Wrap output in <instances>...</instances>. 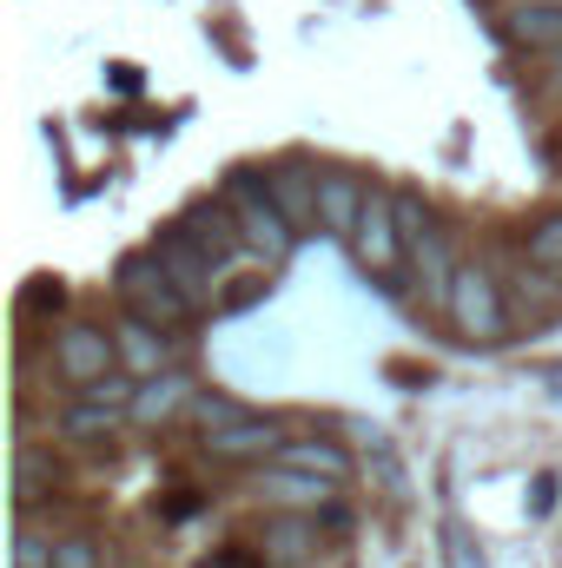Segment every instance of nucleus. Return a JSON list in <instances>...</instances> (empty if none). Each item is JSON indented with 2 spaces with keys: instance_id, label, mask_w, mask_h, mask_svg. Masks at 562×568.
Returning a JSON list of instances; mask_svg holds the SVG:
<instances>
[{
  "instance_id": "nucleus-5",
  "label": "nucleus",
  "mask_w": 562,
  "mask_h": 568,
  "mask_svg": "<svg viewBox=\"0 0 562 568\" xmlns=\"http://www.w3.org/2000/svg\"><path fill=\"white\" fill-rule=\"evenodd\" d=\"M53 371H60V384H73V390L113 377V371H120L113 331H100V324H67V331H53Z\"/></svg>"
},
{
  "instance_id": "nucleus-7",
  "label": "nucleus",
  "mask_w": 562,
  "mask_h": 568,
  "mask_svg": "<svg viewBox=\"0 0 562 568\" xmlns=\"http://www.w3.org/2000/svg\"><path fill=\"white\" fill-rule=\"evenodd\" d=\"M179 232L219 265V272H232V258L245 252V232H239V219H232V205L225 199H192L185 205V219H179Z\"/></svg>"
},
{
  "instance_id": "nucleus-4",
  "label": "nucleus",
  "mask_w": 562,
  "mask_h": 568,
  "mask_svg": "<svg viewBox=\"0 0 562 568\" xmlns=\"http://www.w3.org/2000/svg\"><path fill=\"white\" fill-rule=\"evenodd\" d=\"M351 252L371 278H398L411 265V245L398 232V192H364V212H358V232H351Z\"/></svg>"
},
{
  "instance_id": "nucleus-18",
  "label": "nucleus",
  "mask_w": 562,
  "mask_h": 568,
  "mask_svg": "<svg viewBox=\"0 0 562 568\" xmlns=\"http://www.w3.org/2000/svg\"><path fill=\"white\" fill-rule=\"evenodd\" d=\"M120 417H127V410H113V404H100V397H73L67 417H60V436H67V443H113Z\"/></svg>"
},
{
  "instance_id": "nucleus-10",
  "label": "nucleus",
  "mask_w": 562,
  "mask_h": 568,
  "mask_svg": "<svg viewBox=\"0 0 562 568\" xmlns=\"http://www.w3.org/2000/svg\"><path fill=\"white\" fill-rule=\"evenodd\" d=\"M456 272H463V258L450 252V239H443V232H430V239L411 245V278H418V297L430 304V311H450Z\"/></svg>"
},
{
  "instance_id": "nucleus-17",
  "label": "nucleus",
  "mask_w": 562,
  "mask_h": 568,
  "mask_svg": "<svg viewBox=\"0 0 562 568\" xmlns=\"http://www.w3.org/2000/svg\"><path fill=\"white\" fill-rule=\"evenodd\" d=\"M272 463H284V469H304V476H324V483H351V456H344L338 443H318V436L284 443Z\"/></svg>"
},
{
  "instance_id": "nucleus-27",
  "label": "nucleus",
  "mask_w": 562,
  "mask_h": 568,
  "mask_svg": "<svg viewBox=\"0 0 562 568\" xmlns=\"http://www.w3.org/2000/svg\"><path fill=\"white\" fill-rule=\"evenodd\" d=\"M530 509H536V516H550V509H556V476H536V489H530Z\"/></svg>"
},
{
  "instance_id": "nucleus-6",
  "label": "nucleus",
  "mask_w": 562,
  "mask_h": 568,
  "mask_svg": "<svg viewBox=\"0 0 562 568\" xmlns=\"http://www.w3.org/2000/svg\"><path fill=\"white\" fill-rule=\"evenodd\" d=\"M145 252L165 265V278L179 284V291H185L199 311H205V304H219V291H225V272H219V265H212V258H205V252H199V245H192L179 225H165V232H159Z\"/></svg>"
},
{
  "instance_id": "nucleus-8",
  "label": "nucleus",
  "mask_w": 562,
  "mask_h": 568,
  "mask_svg": "<svg viewBox=\"0 0 562 568\" xmlns=\"http://www.w3.org/2000/svg\"><path fill=\"white\" fill-rule=\"evenodd\" d=\"M259 549H265L272 562L298 568L324 549V529H318V516H304V509H279V516L259 523Z\"/></svg>"
},
{
  "instance_id": "nucleus-11",
  "label": "nucleus",
  "mask_w": 562,
  "mask_h": 568,
  "mask_svg": "<svg viewBox=\"0 0 562 568\" xmlns=\"http://www.w3.org/2000/svg\"><path fill=\"white\" fill-rule=\"evenodd\" d=\"M284 443V424L279 417H239L232 429H219V436H205V449L219 456V463H265V456H279Z\"/></svg>"
},
{
  "instance_id": "nucleus-16",
  "label": "nucleus",
  "mask_w": 562,
  "mask_h": 568,
  "mask_svg": "<svg viewBox=\"0 0 562 568\" xmlns=\"http://www.w3.org/2000/svg\"><path fill=\"white\" fill-rule=\"evenodd\" d=\"M503 33L530 53H556L562 47V7H503Z\"/></svg>"
},
{
  "instance_id": "nucleus-23",
  "label": "nucleus",
  "mask_w": 562,
  "mask_h": 568,
  "mask_svg": "<svg viewBox=\"0 0 562 568\" xmlns=\"http://www.w3.org/2000/svg\"><path fill=\"white\" fill-rule=\"evenodd\" d=\"M13 568H53V542L33 536V529H20V542H13Z\"/></svg>"
},
{
  "instance_id": "nucleus-2",
  "label": "nucleus",
  "mask_w": 562,
  "mask_h": 568,
  "mask_svg": "<svg viewBox=\"0 0 562 568\" xmlns=\"http://www.w3.org/2000/svg\"><path fill=\"white\" fill-rule=\"evenodd\" d=\"M113 291H120V311L140 317V324H152V331H185V324L199 317V304L165 278V265H159L152 252H127L120 272H113Z\"/></svg>"
},
{
  "instance_id": "nucleus-15",
  "label": "nucleus",
  "mask_w": 562,
  "mask_h": 568,
  "mask_svg": "<svg viewBox=\"0 0 562 568\" xmlns=\"http://www.w3.org/2000/svg\"><path fill=\"white\" fill-rule=\"evenodd\" d=\"M364 179H351V172H318V212H324V232L331 239H344L351 245V232H358V212H364Z\"/></svg>"
},
{
  "instance_id": "nucleus-26",
  "label": "nucleus",
  "mask_w": 562,
  "mask_h": 568,
  "mask_svg": "<svg viewBox=\"0 0 562 568\" xmlns=\"http://www.w3.org/2000/svg\"><path fill=\"white\" fill-rule=\"evenodd\" d=\"M443 562H450V568H483V556H476L463 536H443Z\"/></svg>"
},
{
  "instance_id": "nucleus-22",
  "label": "nucleus",
  "mask_w": 562,
  "mask_h": 568,
  "mask_svg": "<svg viewBox=\"0 0 562 568\" xmlns=\"http://www.w3.org/2000/svg\"><path fill=\"white\" fill-rule=\"evenodd\" d=\"M398 232H404V245H418V239L436 232V225H430V205H423L418 192H398Z\"/></svg>"
},
{
  "instance_id": "nucleus-29",
  "label": "nucleus",
  "mask_w": 562,
  "mask_h": 568,
  "mask_svg": "<svg viewBox=\"0 0 562 568\" xmlns=\"http://www.w3.org/2000/svg\"><path fill=\"white\" fill-rule=\"evenodd\" d=\"M503 7H562V0H503Z\"/></svg>"
},
{
  "instance_id": "nucleus-12",
  "label": "nucleus",
  "mask_w": 562,
  "mask_h": 568,
  "mask_svg": "<svg viewBox=\"0 0 562 568\" xmlns=\"http://www.w3.org/2000/svg\"><path fill=\"white\" fill-rule=\"evenodd\" d=\"M113 344H120V371H133L140 384L172 371V337H165V331H152V324H140V317H120Z\"/></svg>"
},
{
  "instance_id": "nucleus-1",
  "label": "nucleus",
  "mask_w": 562,
  "mask_h": 568,
  "mask_svg": "<svg viewBox=\"0 0 562 568\" xmlns=\"http://www.w3.org/2000/svg\"><path fill=\"white\" fill-rule=\"evenodd\" d=\"M225 205H232V219H239V232H245V252H252L265 272H279L284 258L298 252V225L279 212L265 172H232V179H225Z\"/></svg>"
},
{
  "instance_id": "nucleus-9",
  "label": "nucleus",
  "mask_w": 562,
  "mask_h": 568,
  "mask_svg": "<svg viewBox=\"0 0 562 568\" xmlns=\"http://www.w3.org/2000/svg\"><path fill=\"white\" fill-rule=\"evenodd\" d=\"M265 185H272L279 212L298 225V239H304V232H324V212H318V172H311V165L284 159V165H272V172H265Z\"/></svg>"
},
{
  "instance_id": "nucleus-19",
  "label": "nucleus",
  "mask_w": 562,
  "mask_h": 568,
  "mask_svg": "<svg viewBox=\"0 0 562 568\" xmlns=\"http://www.w3.org/2000/svg\"><path fill=\"white\" fill-rule=\"evenodd\" d=\"M523 258H530L536 272L562 278V212H543V219L523 232Z\"/></svg>"
},
{
  "instance_id": "nucleus-14",
  "label": "nucleus",
  "mask_w": 562,
  "mask_h": 568,
  "mask_svg": "<svg viewBox=\"0 0 562 568\" xmlns=\"http://www.w3.org/2000/svg\"><path fill=\"white\" fill-rule=\"evenodd\" d=\"M192 377H179V371H165V377H145L140 384V397H133V424L145 429H165V424H179L185 410H192Z\"/></svg>"
},
{
  "instance_id": "nucleus-3",
  "label": "nucleus",
  "mask_w": 562,
  "mask_h": 568,
  "mask_svg": "<svg viewBox=\"0 0 562 568\" xmlns=\"http://www.w3.org/2000/svg\"><path fill=\"white\" fill-rule=\"evenodd\" d=\"M443 324H450L463 344H496L503 324H510V297H503V284L490 278L483 265H463V272H456V291H450Z\"/></svg>"
},
{
  "instance_id": "nucleus-20",
  "label": "nucleus",
  "mask_w": 562,
  "mask_h": 568,
  "mask_svg": "<svg viewBox=\"0 0 562 568\" xmlns=\"http://www.w3.org/2000/svg\"><path fill=\"white\" fill-rule=\"evenodd\" d=\"M185 417H192V424L205 429V436H219V429H232V424H239V417H245V410H239V404H232V397H212V390H199V397H192V410H185Z\"/></svg>"
},
{
  "instance_id": "nucleus-24",
  "label": "nucleus",
  "mask_w": 562,
  "mask_h": 568,
  "mask_svg": "<svg viewBox=\"0 0 562 568\" xmlns=\"http://www.w3.org/2000/svg\"><path fill=\"white\" fill-rule=\"evenodd\" d=\"M232 291H219V311H252L265 297V278H225Z\"/></svg>"
},
{
  "instance_id": "nucleus-13",
  "label": "nucleus",
  "mask_w": 562,
  "mask_h": 568,
  "mask_svg": "<svg viewBox=\"0 0 562 568\" xmlns=\"http://www.w3.org/2000/svg\"><path fill=\"white\" fill-rule=\"evenodd\" d=\"M259 496H272L279 509H304V516H318V509L338 496V483L304 476V469H284V463H265V469H259Z\"/></svg>"
},
{
  "instance_id": "nucleus-21",
  "label": "nucleus",
  "mask_w": 562,
  "mask_h": 568,
  "mask_svg": "<svg viewBox=\"0 0 562 568\" xmlns=\"http://www.w3.org/2000/svg\"><path fill=\"white\" fill-rule=\"evenodd\" d=\"M53 568H107V549L93 536H60L53 542Z\"/></svg>"
},
{
  "instance_id": "nucleus-28",
  "label": "nucleus",
  "mask_w": 562,
  "mask_h": 568,
  "mask_svg": "<svg viewBox=\"0 0 562 568\" xmlns=\"http://www.w3.org/2000/svg\"><path fill=\"white\" fill-rule=\"evenodd\" d=\"M543 80H550V93H562V47L556 53H543Z\"/></svg>"
},
{
  "instance_id": "nucleus-25",
  "label": "nucleus",
  "mask_w": 562,
  "mask_h": 568,
  "mask_svg": "<svg viewBox=\"0 0 562 568\" xmlns=\"http://www.w3.org/2000/svg\"><path fill=\"white\" fill-rule=\"evenodd\" d=\"M27 304H33V311H60V304H67V291H60V278H33Z\"/></svg>"
}]
</instances>
